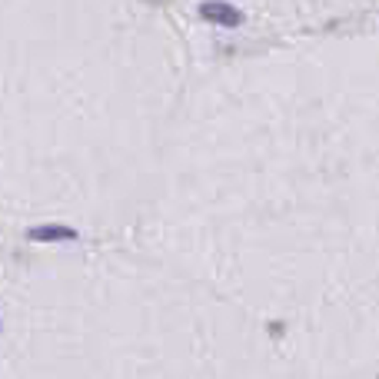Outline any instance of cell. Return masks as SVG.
I'll use <instances>...</instances> for the list:
<instances>
[{"label":"cell","instance_id":"6da1fadb","mask_svg":"<svg viewBox=\"0 0 379 379\" xmlns=\"http://www.w3.org/2000/svg\"><path fill=\"white\" fill-rule=\"evenodd\" d=\"M137 239L290 359L379 363V23L200 64Z\"/></svg>","mask_w":379,"mask_h":379},{"label":"cell","instance_id":"7a4b0ae2","mask_svg":"<svg viewBox=\"0 0 379 379\" xmlns=\"http://www.w3.org/2000/svg\"><path fill=\"white\" fill-rule=\"evenodd\" d=\"M11 237H137L200 64L163 0H0Z\"/></svg>","mask_w":379,"mask_h":379},{"label":"cell","instance_id":"3957f363","mask_svg":"<svg viewBox=\"0 0 379 379\" xmlns=\"http://www.w3.org/2000/svg\"><path fill=\"white\" fill-rule=\"evenodd\" d=\"M186 4L233 13L237 21L263 27L266 37L359 23L366 13H379V0H186Z\"/></svg>","mask_w":379,"mask_h":379}]
</instances>
